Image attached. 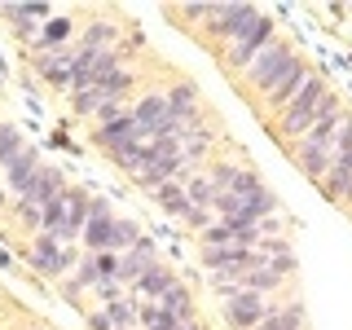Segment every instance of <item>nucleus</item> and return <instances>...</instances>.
Returning <instances> with one entry per match:
<instances>
[{"instance_id": "obj_1", "label": "nucleus", "mask_w": 352, "mask_h": 330, "mask_svg": "<svg viewBox=\"0 0 352 330\" xmlns=\"http://www.w3.org/2000/svg\"><path fill=\"white\" fill-rule=\"evenodd\" d=\"M339 110H344V106H339V97H330V93H326V84L313 75V80L304 84V93L278 115V137H286V141H304L308 132L322 124V119L339 115Z\"/></svg>"}, {"instance_id": "obj_2", "label": "nucleus", "mask_w": 352, "mask_h": 330, "mask_svg": "<svg viewBox=\"0 0 352 330\" xmlns=\"http://www.w3.org/2000/svg\"><path fill=\"white\" fill-rule=\"evenodd\" d=\"M295 66H300V58H295V49H291L286 40H273L269 49H264L260 58L247 66V84H256L260 93H269V88H278V84L286 80V75L295 71Z\"/></svg>"}, {"instance_id": "obj_3", "label": "nucleus", "mask_w": 352, "mask_h": 330, "mask_svg": "<svg viewBox=\"0 0 352 330\" xmlns=\"http://www.w3.org/2000/svg\"><path fill=\"white\" fill-rule=\"evenodd\" d=\"M269 44H273V18H269V14H260V18L251 22V27L225 49V66H234V71H247V66L256 62L260 53L269 49Z\"/></svg>"}, {"instance_id": "obj_4", "label": "nucleus", "mask_w": 352, "mask_h": 330, "mask_svg": "<svg viewBox=\"0 0 352 330\" xmlns=\"http://www.w3.org/2000/svg\"><path fill=\"white\" fill-rule=\"evenodd\" d=\"M269 313H273L269 295H256V291H242L234 300H225V308H220V317H225L229 330H256Z\"/></svg>"}, {"instance_id": "obj_5", "label": "nucleus", "mask_w": 352, "mask_h": 330, "mask_svg": "<svg viewBox=\"0 0 352 330\" xmlns=\"http://www.w3.org/2000/svg\"><path fill=\"white\" fill-rule=\"evenodd\" d=\"M256 18H260V9H256V5H212V14H207L203 27L212 31L216 40H229V44H234Z\"/></svg>"}, {"instance_id": "obj_6", "label": "nucleus", "mask_w": 352, "mask_h": 330, "mask_svg": "<svg viewBox=\"0 0 352 330\" xmlns=\"http://www.w3.org/2000/svg\"><path fill=\"white\" fill-rule=\"evenodd\" d=\"M203 264L207 273H251V269H264V251L260 247H220V251H203Z\"/></svg>"}, {"instance_id": "obj_7", "label": "nucleus", "mask_w": 352, "mask_h": 330, "mask_svg": "<svg viewBox=\"0 0 352 330\" xmlns=\"http://www.w3.org/2000/svg\"><path fill=\"white\" fill-rule=\"evenodd\" d=\"M27 260H31V269H36V273H44V278H58V273L71 269V251H66L53 234H36V238H31Z\"/></svg>"}, {"instance_id": "obj_8", "label": "nucleus", "mask_w": 352, "mask_h": 330, "mask_svg": "<svg viewBox=\"0 0 352 330\" xmlns=\"http://www.w3.org/2000/svg\"><path fill=\"white\" fill-rule=\"evenodd\" d=\"M62 203H66V220L58 229H53V238L58 242H71V238H84V225H88V212H93V198H88L80 185H66V194H62Z\"/></svg>"}, {"instance_id": "obj_9", "label": "nucleus", "mask_w": 352, "mask_h": 330, "mask_svg": "<svg viewBox=\"0 0 352 330\" xmlns=\"http://www.w3.org/2000/svg\"><path fill=\"white\" fill-rule=\"evenodd\" d=\"M40 172H44L40 154H36V146H27V150H22L18 159H14V163L5 168V181H9V190H14V194H22V198H27L31 190H36Z\"/></svg>"}, {"instance_id": "obj_10", "label": "nucleus", "mask_w": 352, "mask_h": 330, "mask_svg": "<svg viewBox=\"0 0 352 330\" xmlns=\"http://www.w3.org/2000/svg\"><path fill=\"white\" fill-rule=\"evenodd\" d=\"M84 247H88V256H102V251H115L119 256V220L115 216H88Z\"/></svg>"}, {"instance_id": "obj_11", "label": "nucleus", "mask_w": 352, "mask_h": 330, "mask_svg": "<svg viewBox=\"0 0 352 330\" xmlns=\"http://www.w3.org/2000/svg\"><path fill=\"white\" fill-rule=\"evenodd\" d=\"M308 80H313V71H308V66L300 62V66H295V71L286 75V80H282L278 88H269V93H264V106H269V110H278V115H282V110H286V106L295 102V97L304 93V84H308Z\"/></svg>"}, {"instance_id": "obj_12", "label": "nucleus", "mask_w": 352, "mask_h": 330, "mask_svg": "<svg viewBox=\"0 0 352 330\" xmlns=\"http://www.w3.org/2000/svg\"><path fill=\"white\" fill-rule=\"evenodd\" d=\"M176 286V273L168 269V264H154V269L141 278L137 286H132V300H141V304H159L163 295H168Z\"/></svg>"}, {"instance_id": "obj_13", "label": "nucleus", "mask_w": 352, "mask_h": 330, "mask_svg": "<svg viewBox=\"0 0 352 330\" xmlns=\"http://www.w3.org/2000/svg\"><path fill=\"white\" fill-rule=\"evenodd\" d=\"M163 97H168V115H172V119H181V124L203 119V115H198V88H194V84H172Z\"/></svg>"}, {"instance_id": "obj_14", "label": "nucleus", "mask_w": 352, "mask_h": 330, "mask_svg": "<svg viewBox=\"0 0 352 330\" xmlns=\"http://www.w3.org/2000/svg\"><path fill=\"white\" fill-rule=\"evenodd\" d=\"M0 18L5 22H14V31L18 36H31V22H49V5L44 0H36V5H0Z\"/></svg>"}, {"instance_id": "obj_15", "label": "nucleus", "mask_w": 352, "mask_h": 330, "mask_svg": "<svg viewBox=\"0 0 352 330\" xmlns=\"http://www.w3.org/2000/svg\"><path fill=\"white\" fill-rule=\"evenodd\" d=\"M159 308H163V313H168V317H176V322H181V326L198 322V317H194V291H190V286H185V282H176L172 291H168V295H163V300H159Z\"/></svg>"}, {"instance_id": "obj_16", "label": "nucleus", "mask_w": 352, "mask_h": 330, "mask_svg": "<svg viewBox=\"0 0 352 330\" xmlns=\"http://www.w3.org/2000/svg\"><path fill=\"white\" fill-rule=\"evenodd\" d=\"M132 119H137V124H141V132L150 137V132L159 128L163 119H168V97H163V93H146L137 106H132Z\"/></svg>"}, {"instance_id": "obj_17", "label": "nucleus", "mask_w": 352, "mask_h": 330, "mask_svg": "<svg viewBox=\"0 0 352 330\" xmlns=\"http://www.w3.org/2000/svg\"><path fill=\"white\" fill-rule=\"evenodd\" d=\"M322 185L330 190V198L348 203V194H352V150L348 154H335V163H330V172H326Z\"/></svg>"}, {"instance_id": "obj_18", "label": "nucleus", "mask_w": 352, "mask_h": 330, "mask_svg": "<svg viewBox=\"0 0 352 330\" xmlns=\"http://www.w3.org/2000/svg\"><path fill=\"white\" fill-rule=\"evenodd\" d=\"M295 163H300V172L304 176H313V181H326V172H330V163H335V150H313V146H295Z\"/></svg>"}, {"instance_id": "obj_19", "label": "nucleus", "mask_w": 352, "mask_h": 330, "mask_svg": "<svg viewBox=\"0 0 352 330\" xmlns=\"http://www.w3.org/2000/svg\"><path fill=\"white\" fill-rule=\"evenodd\" d=\"M308 326V313H304V304L300 300H291L286 308H273L269 317L256 326V330H304Z\"/></svg>"}, {"instance_id": "obj_20", "label": "nucleus", "mask_w": 352, "mask_h": 330, "mask_svg": "<svg viewBox=\"0 0 352 330\" xmlns=\"http://www.w3.org/2000/svg\"><path fill=\"white\" fill-rule=\"evenodd\" d=\"M154 203H159L163 216H176V220L190 216V194H185L181 181H172V185H163V190H154Z\"/></svg>"}, {"instance_id": "obj_21", "label": "nucleus", "mask_w": 352, "mask_h": 330, "mask_svg": "<svg viewBox=\"0 0 352 330\" xmlns=\"http://www.w3.org/2000/svg\"><path fill=\"white\" fill-rule=\"evenodd\" d=\"M62 190H66L62 172H58V168H44V172H40V181H36V190H31L27 198H31V203H36L40 212H44L49 203H58V198H62Z\"/></svg>"}, {"instance_id": "obj_22", "label": "nucleus", "mask_w": 352, "mask_h": 330, "mask_svg": "<svg viewBox=\"0 0 352 330\" xmlns=\"http://www.w3.org/2000/svg\"><path fill=\"white\" fill-rule=\"evenodd\" d=\"M102 282H106L102 264H97V256H88V260H80V273H75V278L66 282L62 291H66V295H80V291H88V286H93V291H97V286H102Z\"/></svg>"}, {"instance_id": "obj_23", "label": "nucleus", "mask_w": 352, "mask_h": 330, "mask_svg": "<svg viewBox=\"0 0 352 330\" xmlns=\"http://www.w3.org/2000/svg\"><path fill=\"white\" fill-rule=\"evenodd\" d=\"M181 185H185V194H190V207H216L220 190L212 185V176H207V172H194L190 181H181Z\"/></svg>"}, {"instance_id": "obj_24", "label": "nucleus", "mask_w": 352, "mask_h": 330, "mask_svg": "<svg viewBox=\"0 0 352 330\" xmlns=\"http://www.w3.org/2000/svg\"><path fill=\"white\" fill-rule=\"evenodd\" d=\"M119 36V27L110 18H97V22H88L84 27V36H80V49H110Z\"/></svg>"}, {"instance_id": "obj_25", "label": "nucleus", "mask_w": 352, "mask_h": 330, "mask_svg": "<svg viewBox=\"0 0 352 330\" xmlns=\"http://www.w3.org/2000/svg\"><path fill=\"white\" fill-rule=\"evenodd\" d=\"M282 282H286V273L278 269V264H264V269H251V273H247V291H256V295L278 291Z\"/></svg>"}, {"instance_id": "obj_26", "label": "nucleus", "mask_w": 352, "mask_h": 330, "mask_svg": "<svg viewBox=\"0 0 352 330\" xmlns=\"http://www.w3.org/2000/svg\"><path fill=\"white\" fill-rule=\"evenodd\" d=\"M106 102H110V97H106V88H102V84L71 93V110H75V115H97V110H102Z\"/></svg>"}, {"instance_id": "obj_27", "label": "nucleus", "mask_w": 352, "mask_h": 330, "mask_svg": "<svg viewBox=\"0 0 352 330\" xmlns=\"http://www.w3.org/2000/svg\"><path fill=\"white\" fill-rule=\"evenodd\" d=\"M22 150H27V141H22V132H18L14 124H0V168H9V163H14Z\"/></svg>"}, {"instance_id": "obj_28", "label": "nucleus", "mask_w": 352, "mask_h": 330, "mask_svg": "<svg viewBox=\"0 0 352 330\" xmlns=\"http://www.w3.org/2000/svg\"><path fill=\"white\" fill-rule=\"evenodd\" d=\"M71 27H75V22L71 18H49V22H44V31H40V49H53V44H66V40H71Z\"/></svg>"}, {"instance_id": "obj_29", "label": "nucleus", "mask_w": 352, "mask_h": 330, "mask_svg": "<svg viewBox=\"0 0 352 330\" xmlns=\"http://www.w3.org/2000/svg\"><path fill=\"white\" fill-rule=\"evenodd\" d=\"M141 330H181V322L168 317L159 304H141Z\"/></svg>"}, {"instance_id": "obj_30", "label": "nucleus", "mask_w": 352, "mask_h": 330, "mask_svg": "<svg viewBox=\"0 0 352 330\" xmlns=\"http://www.w3.org/2000/svg\"><path fill=\"white\" fill-rule=\"evenodd\" d=\"M88 330H115V322H110L106 308H93V313H88Z\"/></svg>"}, {"instance_id": "obj_31", "label": "nucleus", "mask_w": 352, "mask_h": 330, "mask_svg": "<svg viewBox=\"0 0 352 330\" xmlns=\"http://www.w3.org/2000/svg\"><path fill=\"white\" fill-rule=\"evenodd\" d=\"M207 14H212V5H185L181 9V18H190V22H207Z\"/></svg>"}, {"instance_id": "obj_32", "label": "nucleus", "mask_w": 352, "mask_h": 330, "mask_svg": "<svg viewBox=\"0 0 352 330\" xmlns=\"http://www.w3.org/2000/svg\"><path fill=\"white\" fill-rule=\"evenodd\" d=\"M181 330H207V326L203 322H190V326H181Z\"/></svg>"}, {"instance_id": "obj_33", "label": "nucleus", "mask_w": 352, "mask_h": 330, "mask_svg": "<svg viewBox=\"0 0 352 330\" xmlns=\"http://www.w3.org/2000/svg\"><path fill=\"white\" fill-rule=\"evenodd\" d=\"M348 203H352V194H348Z\"/></svg>"}]
</instances>
